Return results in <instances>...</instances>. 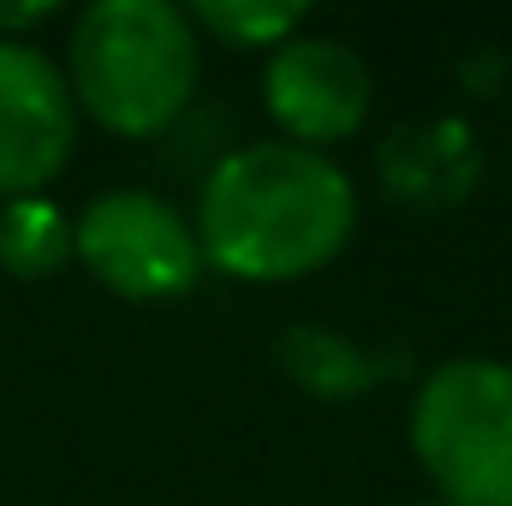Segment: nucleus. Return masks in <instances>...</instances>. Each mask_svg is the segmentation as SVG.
Instances as JSON below:
<instances>
[{
    "instance_id": "f03ea898",
    "label": "nucleus",
    "mask_w": 512,
    "mask_h": 506,
    "mask_svg": "<svg viewBox=\"0 0 512 506\" xmlns=\"http://www.w3.org/2000/svg\"><path fill=\"white\" fill-rule=\"evenodd\" d=\"M72 102L120 137L167 131L197 90V24L167 0H96L66 48Z\"/></svg>"
},
{
    "instance_id": "9b49d317",
    "label": "nucleus",
    "mask_w": 512,
    "mask_h": 506,
    "mask_svg": "<svg viewBox=\"0 0 512 506\" xmlns=\"http://www.w3.org/2000/svg\"><path fill=\"white\" fill-rule=\"evenodd\" d=\"M48 18H54L48 0H36V6H0V36H6V42H24V30H36V24H48Z\"/></svg>"
},
{
    "instance_id": "423d86ee",
    "label": "nucleus",
    "mask_w": 512,
    "mask_h": 506,
    "mask_svg": "<svg viewBox=\"0 0 512 506\" xmlns=\"http://www.w3.org/2000/svg\"><path fill=\"white\" fill-rule=\"evenodd\" d=\"M370 96L376 84L364 54L334 36H292L268 54V72H262V102L298 149L358 137L370 120Z\"/></svg>"
},
{
    "instance_id": "1a4fd4ad",
    "label": "nucleus",
    "mask_w": 512,
    "mask_h": 506,
    "mask_svg": "<svg viewBox=\"0 0 512 506\" xmlns=\"http://www.w3.org/2000/svg\"><path fill=\"white\" fill-rule=\"evenodd\" d=\"M72 262V221L48 197L0 203V268L12 280H48Z\"/></svg>"
},
{
    "instance_id": "20e7f679",
    "label": "nucleus",
    "mask_w": 512,
    "mask_h": 506,
    "mask_svg": "<svg viewBox=\"0 0 512 506\" xmlns=\"http://www.w3.org/2000/svg\"><path fill=\"white\" fill-rule=\"evenodd\" d=\"M72 256L114 292V298H179L197 286V227L155 197V191H102L78 221H72Z\"/></svg>"
},
{
    "instance_id": "f257e3e1",
    "label": "nucleus",
    "mask_w": 512,
    "mask_h": 506,
    "mask_svg": "<svg viewBox=\"0 0 512 506\" xmlns=\"http://www.w3.org/2000/svg\"><path fill=\"white\" fill-rule=\"evenodd\" d=\"M358 227L352 179L298 143L233 149L197 197V251L233 280H298L346 251Z\"/></svg>"
},
{
    "instance_id": "39448f33",
    "label": "nucleus",
    "mask_w": 512,
    "mask_h": 506,
    "mask_svg": "<svg viewBox=\"0 0 512 506\" xmlns=\"http://www.w3.org/2000/svg\"><path fill=\"white\" fill-rule=\"evenodd\" d=\"M78 137V102L66 72L36 42L0 36V197H42Z\"/></svg>"
},
{
    "instance_id": "9d476101",
    "label": "nucleus",
    "mask_w": 512,
    "mask_h": 506,
    "mask_svg": "<svg viewBox=\"0 0 512 506\" xmlns=\"http://www.w3.org/2000/svg\"><path fill=\"white\" fill-rule=\"evenodd\" d=\"M191 24H203L209 36H221V42H233V48H280V42H292V30L304 24V12L298 6H262V0H203V6H191L185 12Z\"/></svg>"
},
{
    "instance_id": "0eeeda50",
    "label": "nucleus",
    "mask_w": 512,
    "mask_h": 506,
    "mask_svg": "<svg viewBox=\"0 0 512 506\" xmlns=\"http://www.w3.org/2000/svg\"><path fill=\"white\" fill-rule=\"evenodd\" d=\"M382 173L393 185V197H405V203H453L477 179V149H471V137L453 120L405 126L387 137Z\"/></svg>"
},
{
    "instance_id": "6e6552de",
    "label": "nucleus",
    "mask_w": 512,
    "mask_h": 506,
    "mask_svg": "<svg viewBox=\"0 0 512 506\" xmlns=\"http://www.w3.org/2000/svg\"><path fill=\"white\" fill-rule=\"evenodd\" d=\"M280 364H286V376L298 381L304 393H316V399H352V393H370L399 358H376V352L352 346V340L334 334V328L298 322V328H286V340H280Z\"/></svg>"
},
{
    "instance_id": "f8f14e48",
    "label": "nucleus",
    "mask_w": 512,
    "mask_h": 506,
    "mask_svg": "<svg viewBox=\"0 0 512 506\" xmlns=\"http://www.w3.org/2000/svg\"><path fill=\"white\" fill-rule=\"evenodd\" d=\"M417 506H453V501H441V495H435V501H417Z\"/></svg>"
},
{
    "instance_id": "7ed1b4c3",
    "label": "nucleus",
    "mask_w": 512,
    "mask_h": 506,
    "mask_svg": "<svg viewBox=\"0 0 512 506\" xmlns=\"http://www.w3.org/2000/svg\"><path fill=\"white\" fill-rule=\"evenodd\" d=\"M411 453L453 506H512V364L453 358L411 399Z\"/></svg>"
}]
</instances>
